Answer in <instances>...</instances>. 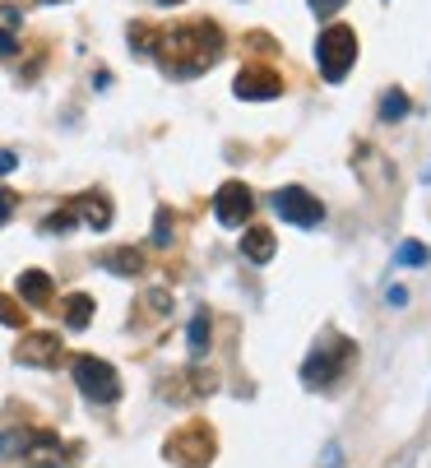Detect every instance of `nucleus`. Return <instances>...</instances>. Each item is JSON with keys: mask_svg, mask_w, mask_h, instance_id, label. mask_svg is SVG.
Returning a JSON list of instances; mask_svg holds the SVG:
<instances>
[{"mask_svg": "<svg viewBox=\"0 0 431 468\" xmlns=\"http://www.w3.org/2000/svg\"><path fill=\"white\" fill-rule=\"evenodd\" d=\"M403 117H409V98H403L399 89H390L385 102H381V121H403Z\"/></svg>", "mask_w": 431, "mask_h": 468, "instance_id": "19", "label": "nucleus"}, {"mask_svg": "<svg viewBox=\"0 0 431 468\" xmlns=\"http://www.w3.org/2000/svg\"><path fill=\"white\" fill-rule=\"evenodd\" d=\"M74 218H84V223L89 228H112V204H107V195H102V190H89V195L84 200H79V213Z\"/></svg>", "mask_w": 431, "mask_h": 468, "instance_id": "12", "label": "nucleus"}, {"mask_svg": "<svg viewBox=\"0 0 431 468\" xmlns=\"http://www.w3.org/2000/svg\"><path fill=\"white\" fill-rule=\"evenodd\" d=\"M14 450H23V436H14V431H0V455H14Z\"/></svg>", "mask_w": 431, "mask_h": 468, "instance_id": "24", "label": "nucleus"}, {"mask_svg": "<svg viewBox=\"0 0 431 468\" xmlns=\"http://www.w3.org/2000/svg\"><path fill=\"white\" fill-rule=\"evenodd\" d=\"M70 228H74V213L70 209L65 213H51L47 223H42V232H70Z\"/></svg>", "mask_w": 431, "mask_h": 468, "instance_id": "22", "label": "nucleus"}, {"mask_svg": "<svg viewBox=\"0 0 431 468\" xmlns=\"http://www.w3.org/2000/svg\"><path fill=\"white\" fill-rule=\"evenodd\" d=\"M394 260H399V264H409V269H422V264L431 260V246H422V241H399Z\"/></svg>", "mask_w": 431, "mask_h": 468, "instance_id": "17", "label": "nucleus"}, {"mask_svg": "<svg viewBox=\"0 0 431 468\" xmlns=\"http://www.w3.org/2000/svg\"><path fill=\"white\" fill-rule=\"evenodd\" d=\"M158 5H185V0H158Z\"/></svg>", "mask_w": 431, "mask_h": 468, "instance_id": "29", "label": "nucleus"}, {"mask_svg": "<svg viewBox=\"0 0 431 468\" xmlns=\"http://www.w3.org/2000/svg\"><path fill=\"white\" fill-rule=\"evenodd\" d=\"M130 47H134V51H144V56H153L158 29H153V23H130Z\"/></svg>", "mask_w": 431, "mask_h": 468, "instance_id": "18", "label": "nucleus"}, {"mask_svg": "<svg viewBox=\"0 0 431 468\" xmlns=\"http://www.w3.org/2000/svg\"><path fill=\"white\" fill-rule=\"evenodd\" d=\"M209 334H213V329H209V311H195L191 329H185V339H191V357H195V362H204V357H209Z\"/></svg>", "mask_w": 431, "mask_h": 468, "instance_id": "15", "label": "nucleus"}, {"mask_svg": "<svg viewBox=\"0 0 431 468\" xmlns=\"http://www.w3.org/2000/svg\"><path fill=\"white\" fill-rule=\"evenodd\" d=\"M348 352H353L348 343H339V352L315 348V352L306 357V362H302V385H311V390H315V385H320V390H325V385H334V380H339V371L348 367Z\"/></svg>", "mask_w": 431, "mask_h": 468, "instance_id": "7", "label": "nucleus"}, {"mask_svg": "<svg viewBox=\"0 0 431 468\" xmlns=\"http://www.w3.org/2000/svg\"><path fill=\"white\" fill-rule=\"evenodd\" d=\"M237 98H246V102H269V98H279L283 93V79L274 74V70H269V65H246V70H241L237 74Z\"/></svg>", "mask_w": 431, "mask_h": 468, "instance_id": "8", "label": "nucleus"}, {"mask_svg": "<svg viewBox=\"0 0 431 468\" xmlns=\"http://www.w3.org/2000/svg\"><path fill=\"white\" fill-rule=\"evenodd\" d=\"M10 213H14V195L0 186V223H10Z\"/></svg>", "mask_w": 431, "mask_h": 468, "instance_id": "26", "label": "nucleus"}, {"mask_svg": "<svg viewBox=\"0 0 431 468\" xmlns=\"http://www.w3.org/2000/svg\"><path fill=\"white\" fill-rule=\"evenodd\" d=\"M427 181H431V172H427Z\"/></svg>", "mask_w": 431, "mask_h": 468, "instance_id": "31", "label": "nucleus"}, {"mask_svg": "<svg viewBox=\"0 0 431 468\" xmlns=\"http://www.w3.org/2000/svg\"><path fill=\"white\" fill-rule=\"evenodd\" d=\"M320 468H343V450H339V440H330V446H325V464H320Z\"/></svg>", "mask_w": 431, "mask_h": 468, "instance_id": "25", "label": "nucleus"}, {"mask_svg": "<svg viewBox=\"0 0 431 468\" xmlns=\"http://www.w3.org/2000/svg\"><path fill=\"white\" fill-rule=\"evenodd\" d=\"M0 325H10V329L23 325V307H19V301H10L5 292H0Z\"/></svg>", "mask_w": 431, "mask_h": 468, "instance_id": "21", "label": "nucleus"}, {"mask_svg": "<svg viewBox=\"0 0 431 468\" xmlns=\"http://www.w3.org/2000/svg\"><path fill=\"white\" fill-rule=\"evenodd\" d=\"M353 61H358V33L348 29V23H330V29H320V38H315V65H320V79L339 84V79L353 70Z\"/></svg>", "mask_w": 431, "mask_h": 468, "instance_id": "2", "label": "nucleus"}, {"mask_svg": "<svg viewBox=\"0 0 431 468\" xmlns=\"http://www.w3.org/2000/svg\"><path fill=\"white\" fill-rule=\"evenodd\" d=\"M23 455H29L33 468H61V440L51 431H33L23 436Z\"/></svg>", "mask_w": 431, "mask_h": 468, "instance_id": "10", "label": "nucleus"}, {"mask_svg": "<svg viewBox=\"0 0 431 468\" xmlns=\"http://www.w3.org/2000/svg\"><path fill=\"white\" fill-rule=\"evenodd\" d=\"M74 385L93 403H116L121 399V376H116L112 362H102V357H74Z\"/></svg>", "mask_w": 431, "mask_h": 468, "instance_id": "4", "label": "nucleus"}, {"mask_svg": "<svg viewBox=\"0 0 431 468\" xmlns=\"http://www.w3.org/2000/svg\"><path fill=\"white\" fill-rule=\"evenodd\" d=\"M274 213L283 218V223H292V228H320V223H325V209H320V200L311 195V190H302V186L274 190Z\"/></svg>", "mask_w": 431, "mask_h": 468, "instance_id": "5", "label": "nucleus"}, {"mask_svg": "<svg viewBox=\"0 0 431 468\" xmlns=\"http://www.w3.org/2000/svg\"><path fill=\"white\" fill-rule=\"evenodd\" d=\"M163 455L177 468H209V459H213V427L209 422H191V427L172 431L168 446H163Z\"/></svg>", "mask_w": 431, "mask_h": 468, "instance_id": "3", "label": "nucleus"}, {"mask_svg": "<svg viewBox=\"0 0 431 468\" xmlns=\"http://www.w3.org/2000/svg\"><path fill=\"white\" fill-rule=\"evenodd\" d=\"M306 5H311V14H320V19H330V14H339V10L348 5V0H306Z\"/></svg>", "mask_w": 431, "mask_h": 468, "instance_id": "23", "label": "nucleus"}, {"mask_svg": "<svg viewBox=\"0 0 431 468\" xmlns=\"http://www.w3.org/2000/svg\"><path fill=\"white\" fill-rule=\"evenodd\" d=\"M14 162H19V158H14L10 149H0V177H5V172H14Z\"/></svg>", "mask_w": 431, "mask_h": 468, "instance_id": "28", "label": "nucleus"}, {"mask_svg": "<svg viewBox=\"0 0 431 468\" xmlns=\"http://www.w3.org/2000/svg\"><path fill=\"white\" fill-rule=\"evenodd\" d=\"M213 213H219L223 228H241V223H246V218L255 213L251 186H246V181H223L219 195H213Z\"/></svg>", "mask_w": 431, "mask_h": 468, "instance_id": "6", "label": "nucleus"}, {"mask_svg": "<svg viewBox=\"0 0 431 468\" xmlns=\"http://www.w3.org/2000/svg\"><path fill=\"white\" fill-rule=\"evenodd\" d=\"M14 51H19L14 33H5V29H0V56H14Z\"/></svg>", "mask_w": 431, "mask_h": 468, "instance_id": "27", "label": "nucleus"}, {"mask_svg": "<svg viewBox=\"0 0 431 468\" xmlns=\"http://www.w3.org/2000/svg\"><path fill=\"white\" fill-rule=\"evenodd\" d=\"M274 232H269V228H246V237H241V256H246V260H255V264H269V260H274Z\"/></svg>", "mask_w": 431, "mask_h": 468, "instance_id": "11", "label": "nucleus"}, {"mask_svg": "<svg viewBox=\"0 0 431 468\" xmlns=\"http://www.w3.org/2000/svg\"><path fill=\"white\" fill-rule=\"evenodd\" d=\"M223 29L213 19H195V23H181V29L172 33H158V47H153V56L163 61L172 74H200L209 70L213 61L223 56Z\"/></svg>", "mask_w": 431, "mask_h": 468, "instance_id": "1", "label": "nucleus"}, {"mask_svg": "<svg viewBox=\"0 0 431 468\" xmlns=\"http://www.w3.org/2000/svg\"><path fill=\"white\" fill-rule=\"evenodd\" d=\"M172 209H158V218H153V246H172Z\"/></svg>", "mask_w": 431, "mask_h": 468, "instance_id": "20", "label": "nucleus"}, {"mask_svg": "<svg viewBox=\"0 0 431 468\" xmlns=\"http://www.w3.org/2000/svg\"><path fill=\"white\" fill-rule=\"evenodd\" d=\"M42 5H56V0H42Z\"/></svg>", "mask_w": 431, "mask_h": 468, "instance_id": "30", "label": "nucleus"}, {"mask_svg": "<svg viewBox=\"0 0 431 468\" xmlns=\"http://www.w3.org/2000/svg\"><path fill=\"white\" fill-rule=\"evenodd\" d=\"M14 357L23 367H56L61 362V339L56 334H23Z\"/></svg>", "mask_w": 431, "mask_h": 468, "instance_id": "9", "label": "nucleus"}, {"mask_svg": "<svg viewBox=\"0 0 431 468\" xmlns=\"http://www.w3.org/2000/svg\"><path fill=\"white\" fill-rule=\"evenodd\" d=\"M19 297L29 301V307H47V301H51V279L42 269H23L19 273Z\"/></svg>", "mask_w": 431, "mask_h": 468, "instance_id": "13", "label": "nucleus"}, {"mask_svg": "<svg viewBox=\"0 0 431 468\" xmlns=\"http://www.w3.org/2000/svg\"><path fill=\"white\" fill-rule=\"evenodd\" d=\"M102 269L107 273H121V279H134V273H144V256L134 251V246H121V251H107L102 256Z\"/></svg>", "mask_w": 431, "mask_h": 468, "instance_id": "14", "label": "nucleus"}, {"mask_svg": "<svg viewBox=\"0 0 431 468\" xmlns=\"http://www.w3.org/2000/svg\"><path fill=\"white\" fill-rule=\"evenodd\" d=\"M89 320H93V297L89 292H70L65 297V325L70 329H84Z\"/></svg>", "mask_w": 431, "mask_h": 468, "instance_id": "16", "label": "nucleus"}]
</instances>
